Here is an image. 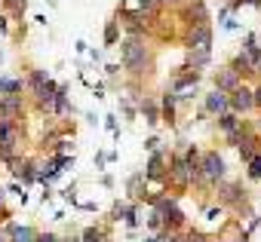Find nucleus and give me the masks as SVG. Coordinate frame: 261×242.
I'll return each mask as SVG.
<instances>
[{"mask_svg": "<svg viewBox=\"0 0 261 242\" xmlns=\"http://www.w3.org/2000/svg\"><path fill=\"white\" fill-rule=\"evenodd\" d=\"M227 107H233V113L252 110V107H255V101H252V92H249V89H243V86H237V89H233V95L227 98Z\"/></svg>", "mask_w": 261, "mask_h": 242, "instance_id": "obj_1", "label": "nucleus"}, {"mask_svg": "<svg viewBox=\"0 0 261 242\" xmlns=\"http://www.w3.org/2000/svg\"><path fill=\"white\" fill-rule=\"evenodd\" d=\"M203 175H206L209 181L224 178V160H221V157H215V154H206V160H203Z\"/></svg>", "mask_w": 261, "mask_h": 242, "instance_id": "obj_2", "label": "nucleus"}, {"mask_svg": "<svg viewBox=\"0 0 261 242\" xmlns=\"http://www.w3.org/2000/svg\"><path fill=\"white\" fill-rule=\"evenodd\" d=\"M145 62V46H139V43H126V65L129 68H139Z\"/></svg>", "mask_w": 261, "mask_h": 242, "instance_id": "obj_3", "label": "nucleus"}, {"mask_svg": "<svg viewBox=\"0 0 261 242\" xmlns=\"http://www.w3.org/2000/svg\"><path fill=\"white\" fill-rule=\"evenodd\" d=\"M7 233H10V239H13V242H34V236H37L31 227H19V224H10V230H7Z\"/></svg>", "mask_w": 261, "mask_h": 242, "instance_id": "obj_4", "label": "nucleus"}, {"mask_svg": "<svg viewBox=\"0 0 261 242\" xmlns=\"http://www.w3.org/2000/svg\"><path fill=\"white\" fill-rule=\"evenodd\" d=\"M237 80H240V74H237V71H230V68H224V71H221V77H215L218 92H224V89H237Z\"/></svg>", "mask_w": 261, "mask_h": 242, "instance_id": "obj_5", "label": "nucleus"}, {"mask_svg": "<svg viewBox=\"0 0 261 242\" xmlns=\"http://www.w3.org/2000/svg\"><path fill=\"white\" fill-rule=\"evenodd\" d=\"M206 110H212V113H224V110H227V95H224V92H212V95L206 98Z\"/></svg>", "mask_w": 261, "mask_h": 242, "instance_id": "obj_6", "label": "nucleus"}, {"mask_svg": "<svg viewBox=\"0 0 261 242\" xmlns=\"http://www.w3.org/2000/svg\"><path fill=\"white\" fill-rule=\"evenodd\" d=\"M19 89H22V80H13V77L0 80V92H4V95H16Z\"/></svg>", "mask_w": 261, "mask_h": 242, "instance_id": "obj_7", "label": "nucleus"}, {"mask_svg": "<svg viewBox=\"0 0 261 242\" xmlns=\"http://www.w3.org/2000/svg\"><path fill=\"white\" fill-rule=\"evenodd\" d=\"M218 129L233 132V129H237V116H233V113H221V116H218Z\"/></svg>", "mask_w": 261, "mask_h": 242, "instance_id": "obj_8", "label": "nucleus"}, {"mask_svg": "<svg viewBox=\"0 0 261 242\" xmlns=\"http://www.w3.org/2000/svg\"><path fill=\"white\" fill-rule=\"evenodd\" d=\"M83 242H105V236H101V230L89 227V230H83Z\"/></svg>", "mask_w": 261, "mask_h": 242, "instance_id": "obj_9", "label": "nucleus"}, {"mask_svg": "<svg viewBox=\"0 0 261 242\" xmlns=\"http://www.w3.org/2000/svg\"><path fill=\"white\" fill-rule=\"evenodd\" d=\"M249 175H252V178H261V157H255V160L249 163Z\"/></svg>", "mask_w": 261, "mask_h": 242, "instance_id": "obj_10", "label": "nucleus"}, {"mask_svg": "<svg viewBox=\"0 0 261 242\" xmlns=\"http://www.w3.org/2000/svg\"><path fill=\"white\" fill-rule=\"evenodd\" d=\"M105 40H108V43H114V40H117V25H114V22L108 25V31H105Z\"/></svg>", "mask_w": 261, "mask_h": 242, "instance_id": "obj_11", "label": "nucleus"}, {"mask_svg": "<svg viewBox=\"0 0 261 242\" xmlns=\"http://www.w3.org/2000/svg\"><path fill=\"white\" fill-rule=\"evenodd\" d=\"M34 242H59L53 233H40V236H34Z\"/></svg>", "mask_w": 261, "mask_h": 242, "instance_id": "obj_12", "label": "nucleus"}, {"mask_svg": "<svg viewBox=\"0 0 261 242\" xmlns=\"http://www.w3.org/2000/svg\"><path fill=\"white\" fill-rule=\"evenodd\" d=\"M252 101H255V107H261V86H258V89L252 92Z\"/></svg>", "mask_w": 261, "mask_h": 242, "instance_id": "obj_13", "label": "nucleus"}, {"mask_svg": "<svg viewBox=\"0 0 261 242\" xmlns=\"http://www.w3.org/2000/svg\"><path fill=\"white\" fill-rule=\"evenodd\" d=\"M166 4H181V0H166Z\"/></svg>", "mask_w": 261, "mask_h": 242, "instance_id": "obj_14", "label": "nucleus"}, {"mask_svg": "<svg viewBox=\"0 0 261 242\" xmlns=\"http://www.w3.org/2000/svg\"><path fill=\"white\" fill-rule=\"evenodd\" d=\"M0 242H7V239H4V236H0Z\"/></svg>", "mask_w": 261, "mask_h": 242, "instance_id": "obj_15", "label": "nucleus"}, {"mask_svg": "<svg viewBox=\"0 0 261 242\" xmlns=\"http://www.w3.org/2000/svg\"><path fill=\"white\" fill-rule=\"evenodd\" d=\"M258 129H261V123H258Z\"/></svg>", "mask_w": 261, "mask_h": 242, "instance_id": "obj_16", "label": "nucleus"}, {"mask_svg": "<svg viewBox=\"0 0 261 242\" xmlns=\"http://www.w3.org/2000/svg\"><path fill=\"white\" fill-rule=\"evenodd\" d=\"M65 242H68V239H65Z\"/></svg>", "mask_w": 261, "mask_h": 242, "instance_id": "obj_17", "label": "nucleus"}]
</instances>
